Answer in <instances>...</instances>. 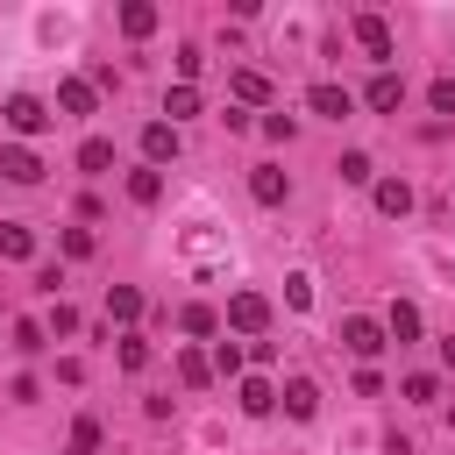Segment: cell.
I'll list each match as a JSON object with an SVG mask.
<instances>
[{
  "instance_id": "cell-1",
  "label": "cell",
  "mask_w": 455,
  "mask_h": 455,
  "mask_svg": "<svg viewBox=\"0 0 455 455\" xmlns=\"http://www.w3.org/2000/svg\"><path fill=\"white\" fill-rule=\"evenodd\" d=\"M0 121H7L14 135H43V128H50L57 114H50V107H43L36 92H7V107H0Z\"/></svg>"
},
{
  "instance_id": "cell-37",
  "label": "cell",
  "mask_w": 455,
  "mask_h": 455,
  "mask_svg": "<svg viewBox=\"0 0 455 455\" xmlns=\"http://www.w3.org/2000/svg\"><path fill=\"white\" fill-rule=\"evenodd\" d=\"M448 427H455V405H448Z\"/></svg>"
},
{
  "instance_id": "cell-34",
  "label": "cell",
  "mask_w": 455,
  "mask_h": 455,
  "mask_svg": "<svg viewBox=\"0 0 455 455\" xmlns=\"http://www.w3.org/2000/svg\"><path fill=\"white\" fill-rule=\"evenodd\" d=\"M284 306H313V277H284Z\"/></svg>"
},
{
  "instance_id": "cell-28",
  "label": "cell",
  "mask_w": 455,
  "mask_h": 455,
  "mask_svg": "<svg viewBox=\"0 0 455 455\" xmlns=\"http://www.w3.org/2000/svg\"><path fill=\"white\" fill-rule=\"evenodd\" d=\"M434 391H441V384H434L427 370H419V377H405V405H434Z\"/></svg>"
},
{
  "instance_id": "cell-15",
  "label": "cell",
  "mask_w": 455,
  "mask_h": 455,
  "mask_svg": "<svg viewBox=\"0 0 455 455\" xmlns=\"http://www.w3.org/2000/svg\"><path fill=\"white\" fill-rule=\"evenodd\" d=\"M0 256H7V263H28V256H36V235H28L21 220H0Z\"/></svg>"
},
{
  "instance_id": "cell-14",
  "label": "cell",
  "mask_w": 455,
  "mask_h": 455,
  "mask_svg": "<svg viewBox=\"0 0 455 455\" xmlns=\"http://www.w3.org/2000/svg\"><path fill=\"white\" fill-rule=\"evenodd\" d=\"M384 334H391L398 348H405V341H419V306H412V299H398V306H391V320H384Z\"/></svg>"
},
{
  "instance_id": "cell-23",
  "label": "cell",
  "mask_w": 455,
  "mask_h": 455,
  "mask_svg": "<svg viewBox=\"0 0 455 455\" xmlns=\"http://www.w3.org/2000/svg\"><path fill=\"white\" fill-rule=\"evenodd\" d=\"M178 327H185V334H220V313H213V306H185Z\"/></svg>"
},
{
  "instance_id": "cell-11",
  "label": "cell",
  "mask_w": 455,
  "mask_h": 455,
  "mask_svg": "<svg viewBox=\"0 0 455 455\" xmlns=\"http://www.w3.org/2000/svg\"><path fill=\"white\" fill-rule=\"evenodd\" d=\"M284 412H291V419H313V412H320L313 377H284Z\"/></svg>"
},
{
  "instance_id": "cell-18",
  "label": "cell",
  "mask_w": 455,
  "mask_h": 455,
  "mask_svg": "<svg viewBox=\"0 0 455 455\" xmlns=\"http://www.w3.org/2000/svg\"><path fill=\"white\" fill-rule=\"evenodd\" d=\"M164 114H171V128L192 121V114H199V85H171V92H164Z\"/></svg>"
},
{
  "instance_id": "cell-25",
  "label": "cell",
  "mask_w": 455,
  "mask_h": 455,
  "mask_svg": "<svg viewBox=\"0 0 455 455\" xmlns=\"http://www.w3.org/2000/svg\"><path fill=\"white\" fill-rule=\"evenodd\" d=\"M178 377H185V384H192V391H199V384H206V377H213V363H206V355H199V348H185V355H178Z\"/></svg>"
},
{
  "instance_id": "cell-27",
  "label": "cell",
  "mask_w": 455,
  "mask_h": 455,
  "mask_svg": "<svg viewBox=\"0 0 455 455\" xmlns=\"http://www.w3.org/2000/svg\"><path fill=\"white\" fill-rule=\"evenodd\" d=\"M149 363V341L142 334H121V370H142Z\"/></svg>"
},
{
  "instance_id": "cell-22",
  "label": "cell",
  "mask_w": 455,
  "mask_h": 455,
  "mask_svg": "<svg viewBox=\"0 0 455 455\" xmlns=\"http://www.w3.org/2000/svg\"><path fill=\"white\" fill-rule=\"evenodd\" d=\"M71 455H100V419H92V412L71 419Z\"/></svg>"
},
{
  "instance_id": "cell-32",
  "label": "cell",
  "mask_w": 455,
  "mask_h": 455,
  "mask_svg": "<svg viewBox=\"0 0 455 455\" xmlns=\"http://www.w3.org/2000/svg\"><path fill=\"white\" fill-rule=\"evenodd\" d=\"M100 242H92V228H64V256H92Z\"/></svg>"
},
{
  "instance_id": "cell-21",
  "label": "cell",
  "mask_w": 455,
  "mask_h": 455,
  "mask_svg": "<svg viewBox=\"0 0 455 455\" xmlns=\"http://www.w3.org/2000/svg\"><path fill=\"white\" fill-rule=\"evenodd\" d=\"M228 85H235V100H249V107H263V100H270V78H263V71H235Z\"/></svg>"
},
{
  "instance_id": "cell-12",
  "label": "cell",
  "mask_w": 455,
  "mask_h": 455,
  "mask_svg": "<svg viewBox=\"0 0 455 455\" xmlns=\"http://www.w3.org/2000/svg\"><path fill=\"white\" fill-rule=\"evenodd\" d=\"M363 100H370V107H377V114H398V100H405V78H391V71H377V78H370V92H363Z\"/></svg>"
},
{
  "instance_id": "cell-31",
  "label": "cell",
  "mask_w": 455,
  "mask_h": 455,
  "mask_svg": "<svg viewBox=\"0 0 455 455\" xmlns=\"http://www.w3.org/2000/svg\"><path fill=\"white\" fill-rule=\"evenodd\" d=\"M263 135H270V142H291L299 121H291V114H263Z\"/></svg>"
},
{
  "instance_id": "cell-4",
  "label": "cell",
  "mask_w": 455,
  "mask_h": 455,
  "mask_svg": "<svg viewBox=\"0 0 455 455\" xmlns=\"http://www.w3.org/2000/svg\"><path fill=\"white\" fill-rule=\"evenodd\" d=\"M306 107H313L320 121H348V114H355V100H348V85H334V78H320V85L306 92Z\"/></svg>"
},
{
  "instance_id": "cell-2",
  "label": "cell",
  "mask_w": 455,
  "mask_h": 455,
  "mask_svg": "<svg viewBox=\"0 0 455 455\" xmlns=\"http://www.w3.org/2000/svg\"><path fill=\"white\" fill-rule=\"evenodd\" d=\"M0 178L7 185H43V156L28 142H0Z\"/></svg>"
},
{
  "instance_id": "cell-10",
  "label": "cell",
  "mask_w": 455,
  "mask_h": 455,
  "mask_svg": "<svg viewBox=\"0 0 455 455\" xmlns=\"http://www.w3.org/2000/svg\"><path fill=\"white\" fill-rule=\"evenodd\" d=\"M377 213L405 220V213H412V185H405V178H377Z\"/></svg>"
},
{
  "instance_id": "cell-35",
  "label": "cell",
  "mask_w": 455,
  "mask_h": 455,
  "mask_svg": "<svg viewBox=\"0 0 455 455\" xmlns=\"http://www.w3.org/2000/svg\"><path fill=\"white\" fill-rule=\"evenodd\" d=\"M50 334H78V313H71L64 299H57V313H50Z\"/></svg>"
},
{
  "instance_id": "cell-3",
  "label": "cell",
  "mask_w": 455,
  "mask_h": 455,
  "mask_svg": "<svg viewBox=\"0 0 455 455\" xmlns=\"http://www.w3.org/2000/svg\"><path fill=\"white\" fill-rule=\"evenodd\" d=\"M228 327L263 334V327H270V299H263V291H235V299H228Z\"/></svg>"
},
{
  "instance_id": "cell-16",
  "label": "cell",
  "mask_w": 455,
  "mask_h": 455,
  "mask_svg": "<svg viewBox=\"0 0 455 455\" xmlns=\"http://www.w3.org/2000/svg\"><path fill=\"white\" fill-rule=\"evenodd\" d=\"M149 28H156V7H149V0H128V7H121V36H135V43H142Z\"/></svg>"
},
{
  "instance_id": "cell-36",
  "label": "cell",
  "mask_w": 455,
  "mask_h": 455,
  "mask_svg": "<svg viewBox=\"0 0 455 455\" xmlns=\"http://www.w3.org/2000/svg\"><path fill=\"white\" fill-rule=\"evenodd\" d=\"M441 363H448V370H455V334H448V341H441Z\"/></svg>"
},
{
  "instance_id": "cell-30",
  "label": "cell",
  "mask_w": 455,
  "mask_h": 455,
  "mask_svg": "<svg viewBox=\"0 0 455 455\" xmlns=\"http://www.w3.org/2000/svg\"><path fill=\"white\" fill-rule=\"evenodd\" d=\"M199 71H206V57H199V50H192V43H185V50H178V85H192V78H199Z\"/></svg>"
},
{
  "instance_id": "cell-26",
  "label": "cell",
  "mask_w": 455,
  "mask_h": 455,
  "mask_svg": "<svg viewBox=\"0 0 455 455\" xmlns=\"http://www.w3.org/2000/svg\"><path fill=\"white\" fill-rule=\"evenodd\" d=\"M334 171H341V178H348V185H370V178H377V171H370V156H363V149H348V156H341V164H334Z\"/></svg>"
},
{
  "instance_id": "cell-33",
  "label": "cell",
  "mask_w": 455,
  "mask_h": 455,
  "mask_svg": "<svg viewBox=\"0 0 455 455\" xmlns=\"http://www.w3.org/2000/svg\"><path fill=\"white\" fill-rule=\"evenodd\" d=\"M213 370H220V377H242V348L220 341V348H213Z\"/></svg>"
},
{
  "instance_id": "cell-6",
  "label": "cell",
  "mask_w": 455,
  "mask_h": 455,
  "mask_svg": "<svg viewBox=\"0 0 455 455\" xmlns=\"http://www.w3.org/2000/svg\"><path fill=\"white\" fill-rule=\"evenodd\" d=\"M355 43H363V57L391 64V21L384 14H355Z\"/></svg>"
},
{
  "instance_id": "cell-7",
  "label": "cell",
  "mask_w": 455,
  "mask_h": 455,
  "mask_svg": "<svg viewBox=\"0 0 455 455\" xmlns=\"http://www.w3.org/2000/svg\"><path fill=\"white\" fill-rule=\"evenodd\" d=\"M341 341H348V348H355V355H363V363H370V355H377V348H384V341H391V334H384V327H377V320H363V313H348V320H341Z\"/></svg>"
},
{
  "instance_id": "cell-17",
  "label": "cell",
  "mask_w": 455,
  "mask_h": 455,
  "mask_svg": "<svg viewBox=\"0 0 455 455\" xmlns=\"http://www.w3.org/2000/svg\"><path fill=\"white\" fill-rule=\"evenodd\" d=\"M57 107L64 114H92V78H64L57 85Z\"/></svg>"
},
{
  "instance_id": "cell-8",
  "label": "cell",
  "mask_w": 455,
  "mask_h": 455,
  "mask_svg": "<svg viewBox=\"0 0 455 455\" xmlns=\"http://www.w3.org/2000/svg\"><path fill=\"white\" fill-rule=\"evenodd\" d=\"M235 405H242L249 419H270V412H277V391H270V377H242V391H235Z\"/></svg>"
},
{
  "instance_id": "cell-29",
  "label": "cell",
  "mask_w": 455,
  "mask_h": 455,
  "mask_svg": "<svg viewBox=\"0 0 455 455\" xmlns=\"http://www.w3.org/2000/svg\"><path fill=\"white\" fill-rule=\"evenodd\" d=\"M427 107H434V114H455V78H434V85H427Z\"/></svg>"
},
{
  "instance_id": "cell-24",
  "label": "cell",
  "mask_w": 455,
  "mask_h": 455,
  "mask_svg": "<svg viewBox=\"0 0 455 455\" xmlns=\"http://www.w3.org/2000/svg\"><path fill=\"white\" fill-rule=\"evenodd\" d=\"M43 334H50L43 320H14V341H7V348H21V355H36V348H43Z\"/></svg>"
},
{
  "instance_id": "cell-19",
  "label": "cell",
  "mask_w": 455,
  "mask_h": 455,
  "mask_svg": "<svg viewBox=\"0 0 455 455\" xmlns=\"http://www.w3.org/2000/svg\"><path fill=\"white\" fill-rule=\"evenodd\" d=\"M107 164H114V142H107V135H92V142H78V171H85V178H100Z\"/></svg>"
},
{
  "instance_id": "cell-20",
  "label": "cell",
  "mask_w": 455,
  "mask_h": 455,
  "mask_svg": "<svg viewBox=\"0 0 455 455\" xmlns=\"http://www.w3.org/2000/svg\"><path fill=\"white\" fill-rule=\"evenodd\" d=\"M107 313L114 320H142V291L135 284H107Z\"/></svg>"
},
{
  "instance_id": "cell-9",
  "label": "cell",
  "mask_w": 455,
  "mask_h": 455,
  "mask_svg": "<svg viewBox=\"0 0 455 455\" xmlns=\"http://www.w3.org/2000/svg\"><path fill=\"white\" fill-rule=\"evenodd\" d=\"M142 156H149V164H171V156H178V128H171V121H149V128H142Z\"/></svg>"
},
{
  "instance_id": "cell-13",
  "label": "cell",
  "mask_w": 455,
  "mask_h": 455,
  "mask_svg": "<svg viewBox=\"0 0 455 455\" xmlns=\"http://www.w3.org/2000/svg\"><path fill=\"white\" fill-rule=\"evenodd\" d=\"M128 199H135V206H156V199H164V171H156V164L128 171Z\"/></svg>"
},
{
  "instance_id": "cell-5",
  "label": "cell",
  "mask_w": 455,
  "mask_h": 455,
  "mask_svg": "<svg viewBox=\"0 0 455 455\" xmlns=\"http://www.w3.org/2000/svg\"><path fill=\"white\" fill-rule=\"evenodd\" d=\"M249 199H256V206H284V199H291V178H284L277 164H256V171H249Z\"/></svg>"
}]
</instances>
